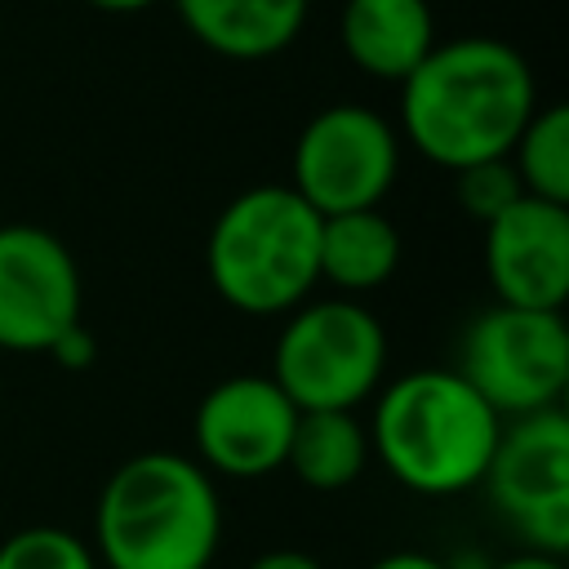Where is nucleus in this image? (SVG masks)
Masks as SVG:
<instances>
[{"label": "nucleus", "mask_w": 569, "mask_h": 569, "mask_svg": "<svg viewBox=\"0 0 569 569\" xmlns=\"http://www.w3.org/2000/svg\"><path fill=\"white\" fill-rule=\"evenodd\" d=\"M533 111L538 84L529 62L489 36L436 44L400 89V124L409 142L453 173L511 156Z\"/></svg>", "instance_id": "nucleus-1"}, {"label": "nucleus", "mask_w": 569, "mask_h": 569, "mask_svg": "<svg viewBox=\"0 0 569 569\" xmlns=\"http://www.w3.org/2000/svg\"><path fill=\"white\" fill-rule=\"evenodd\" d=\"M93 525L111 569H209L222 507L200 462L151 449L111 471Z\"/></svg>", "instance_id": "nucleus-2"}, {"label": "nucleus", "mask_w": 569, "mask_h": 569, "mask_svg": "<svg viewBox=\"0 0 569 569\" xmlns=\"http://www.w3.org/2000/svg\"><path fill=\"white\" fill-rule=\"evenodd\" d=\"M498 431V413L462 382L458 369H413L382 391L369 449H378L405 489L449 498L485 480Z\"/></svg>", "instance_id": "nucleus-3"}, {"label": "nucleus", "mask_w": 569, "mask_h": 569, "mask_svg": "<svg viewBox=\"0 0 569 569\" xmlns=\"http://www.w3.org/2000/svg\"><path fill=\"white\" fill-rule=\"evenodd\" d=\"M209 280L244 316H280L320 280V213L293 187L240 191L209 231Z\"/></svg>", "instance_id": "nucleus-4"}, {"label": "nucleus", "mask_w": 569, "mask_h": 569, "mask_svg": "<svg viewBox=\"0 0 569 569\" xmlns=\"http://www.w3.org/2000/svg\"><path fill=\"white\" fill-rule=\"evenodd\" d=\"M387 333L360 302L325 298L293 307L276 356L271 382L293 409H356L382 378Z\"/></svg>", "instance_id": "nucleus-5"}, {"label": "nucleus", "mask_w": 569, "mask_h": 569, "mask_svg": "<svg viewBox=\"0 0 569 569\" xmlns=\"http://www.w3.org/2000/svg\"><path fill=\"white\" fill-rule=\"evenodd\" d=\"M462 382L502 418L556 409L569 387V329L560 311L498 302L462 338Z\"/></svg>", "instance_id": "nucleus-6"}, {"label": "nucleus", "mask_w": 569, "mask_h": 569, "mask_svg": "<svg viewBox=\"0 0 569 569\" xmlns=\"http://www.w3.org/2000/svg\"><path fill=\"white\" fill-rule=\"evenodd\" d=\"M400 173L396 129L356 102L311 116L293 147V191L320 213L378 209Z\"/></svg>", "instance_id": "nucleus-7"}, {"label": "nucleus", "mask_w": 569, "mask_h": 569, "mask_svg": "<svg viewBox=\"0 0 569 569\" xmlns=\"http://www.w3.org/2000/svg\"><path fill=\"white\" fill-rule=\"evenodd\" d=\"M511 529L542 556L569 551V418L538 409L498 431L485 480Z\"/></svg>", "instance_id": "nucleus-8"}, {"label": "nucleus", "mask_w": 569, "mask_h": 569, "mask_svg": "<svg viewBox=\"0 0 569 569\" xmlns=\"http://www.w3.org/2000/svg\"><path fill=\"white\" fill-rule=\"evenodd\" d=\"M80 320V267L71 249L31 222L0 227V347L49 351Z\"/></svg>", "instance_id": "nucleus-9"}, {"label": "nucleus", "mask_w": 569, "mask_h": 569, "mask_svg": "<svg viewBox=\"0 0 569 569\" xmlns=\"http://www.w3.org/2000/svg\"><path fill=\"white\" fill-rule=\"evenodd\" d=\"M298 409L271 373H236L204 391L191 436L204 467L222 476H271L289 458Z\"/></svg>", "instance_id": "nucleus-10"}, {"label": "nucleus", "mask_w": 569, "mask_h": 569, "mask_svg": "<svg viewBox=\"0 0 569 569\" xmlns=\"http://www.w3.org/2000/svg\"><path fill=\"white\" fill-rule=\"evenodd\" d=\"M485 271L507 307L560 311L569 298V209L525 196L485 222Z\"/></svg>", "instance_id": "nucleus-11"}, {"label": "nucleus", "mask_w": 569, "mask_h": 569, "mask_svg": "<svg viewBox=\"0 0 569 569\" xmlns=\"http://www.w3.org/2000/svg\"><path fill=\"white\" fill-rule=\"evenodd\" d=\"M338 36L342 53L360 71L405 84L413 67L436 49V18L427 0H347Z\"/></svg>", "instance_id": "nucleus-12"}, {"label": "nucleus", "mask_w": 569, "mask_h": 569, "mask_svg": "<svg viewBox=\"0 0 569 569\" xmlns=\"http://www.w3.org/2000/svg\"><path fill=\"white\" fill-rule=\"evenodd\" d=\"M187 31L236 62H262L293 44L307 0H173Z\"/></svg>", "instance_id": "nucleus-13"}, {"label": "nucleus", "mask_w": 569, "mask_h": 569, "mask_svg": "<svg viewBox=\"0 0 569 569\" xmlns=\"http://www.w3.org/2000/svg\"><path fill=\"white\" fill-rule=\"evenodd\" d=\"M400 267V231L382 209L320 218V276L338 289H378Z\"/></svg>", "instance_id": "nucleus-14"}, {"label": "nucleus", "mask_w": 569, "mask_h": 569, "mask_svg": "<svg viewBox=\"0 0 569 569\" xmlns=\"http://www.w3.org/2000/svg\"><path fill=\"white\" fill-rule=\"evenodd\" d=\"M369 462V431L351 409H298L284 467L320 493H338L360 480Z\"/></svg>", "instance_id": "nucleus-15"}, {"label": "nucleus", "mask_w": 569, "mask_h": 569, "mask_svg": "<svg viewBox=\"0 0 569 569\" xmlns=\"http://www.w3.org/2000/svg\"><path fill=\"white\" fill-rule=\"evenodd\" d=\"M511 151H516L511 164L520 173L525 196L569 209V111L565 107L533 111Z\"/></svg>", "instance_id": "nucleus-16"}, {"label": "nucleus", "mask_w": 569, "mask_h": 569, "mask_svg": "<svg viewBox=\"0 0 569 569\" xmlns=\"http://www.w3.org/2000/svg\"><path fill=\"white\" fill-rule=\"evenodd\" d=\"M0 569H98V565L76 533L36 525L0 542Z\"/></svg>", "instance_id": "nucleus-17"}, {"label": "nucleus", "mask_w": 569, "mask_h": 569, "mask_svg": "<svg viewBox=\"0 0 569 569\" xmlns=\"http://www.w3.org/2000/svg\"><path fill=\"white\" fill-rule=\"evenodd\" d=\"M516 200H525V187H520V173H516V164H511L507 156L458 169V204H462L471 218L493 222V218L507 213Z\"/></svg>", "instance_id": "nucleus-18"}, {"label": "nucleus", "mask_w": 569, "mask_h": 569, "mask_svg": "<svg viewBox=\"0 0 569 569\" xmlns=\"http://www.w3.org/2000/svg\"><path fill=\"white\" fill-rule=\"evenodd\" d=\"M44 356H49V360H58L62 369L80 373V369H89V365L98 360V342H93V333H89V329L76 320L67 333H58V338H53V347H49Z\"/></svg>", "instance_id": "nucleus-19"}, {"label": "nucleus", "mask_w": 569, "mask_h": 569, "mask_svg": "<svg viewBox=\"0 0 569 569\" xmlns=\"http://www.w3.org/2000/svg\"><path fill=\"white\" fill-rule=\"evenodd\" d=\"M249 569H325L316 556H307V551H289V547H280V551H262Z\"/></svg>", "instance_id": "nucleus-20"}, {"label": "nucleus", "mask_w": 569, "mask_h": 569, "mask_svg": "<svg viewBox=\"0 0 569 569\" xmlns=\"http://www.w3.org/2000/svg\"><path fill=\"white\" fill-rule=\"evenodd\" d=\"M369 569H445V560H436L427 551H391V556L373 560Z\"/></svg>", "instance_id": "nucleus-21"}, {"label": "nucleus", "mask_w": 569, "mask_h": 569, "mask_svg": "<svg viewBox=\"0 0 569 569\" xmlns=\"http://www.w3.org/2000/svg\"><path fill=\"white\" fill-rule=\"evenodd\" d=\"M489 569H565L560 556H542V551H529V556H511L502 565H489Z\"/></svg>", "instance_id": "nucleus-22"}, {"label": "nucleus", "mask_w": 569, "mask_h": 569, "mask_svg": "<svg viewBox=\"0 0 569 569\" xmlns=\"http://www.w3.org/2000/svg\"><path fill=\"white\" fill-rule=\"evenodd\" d=\"M89 4H98L107 13H138V9H151L156 0H89Z\"/></svg>", "instance_id": "nucleus-23"}]
</instances>
